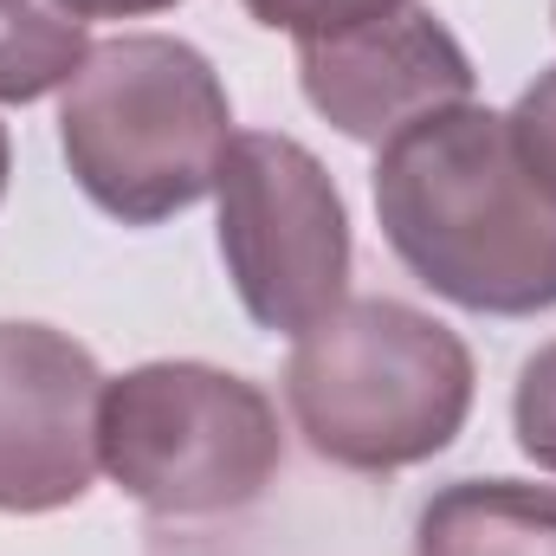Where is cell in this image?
<instances>
[{
  "label": "cell",
  "instance_id": "obj_5",
  "mask_svg": "<svg viewBox=\"0 0 556 556\" xmlns=\"http://www.w3.org/2000/svg\"><path fill=\"white\" fill-rule=\"evenodd\" d=\"M214 207L227 278L260 330L304 337L350 298V207L298 137L233 130Z\"/></svg>",
  "mask_w": 556,
  "mask_h": 556
},
{
  "label": "cell",
  "instance_id": "obj_9",
  "mask_svg": "<svg viewBox=\"0 0 556 556\" xmlns=\"http://www.w3.org/2000/svg\"><path fill=\"white\" fill-rule=\"evenodd\" d=\"M85 52V13L65 0H0V104H39L65 91Z\"/></svg>",
  "mask_w": 556,
  "mask_h": 556
},
{
  "label": "cell",
  "instance_id": "obj_8",
  "mask_svg": "<svg viewBox=\"0 0 556 556\" xmlns=\"http://www.w3.org/2000/svg\"><path fill=\"white\" fill-rule=\"evenodd\" d=\"M415 556H556V485L453 479L420 505Z\"/></svg>",
  "mask_w": 556,
  "mask_h": 556
},
{
  "label": "cell",
  "instance_id": "obj_3",
  "mask_svg": "<svg viewBox=\"0 0 556 556\" xmlns=\"http://www.w3.org/2000/svg\"><path fill=\"white\" fill-rule=\"evenodd\" d=\"M233 98L214 59L168 33H117L59 98V149L85 201L124 227H162L214 194Z\"/></svg>",
  "mask_w": 556,
  "mask_h": 556
},
{
  "label": "cell",
  "instance_id": "obj_12",
  "mask_svg": "<svg viewBox=\"0 0 556 556\" xmlns=\"http://www.w3.org/2000/svg\"><path fill=\"white\" fill-rule=\"evenodd\" d=\"M511 427L531 466L556 472V343H544L538 356H525L518 389H511Z\"/></svg>",
  "mask_w": 556,
  "mask_h": 556
},
{
  "label": "cell",
  "instance_id": "obj_7",
  "mask_svg": "<svg viewBox=\"0 0 556 556\" xmlns=\"http://www.w3.org/2000/svg\"><path fill=\"white\" fill-rule=\"evenodd\" d=\"M298 85L304 104L350 142L402 137L408 124L472 104V59L453 39V26L433 7H395L369 26H350L337 39H304L298 46Z\"/></svg>",
  "mask_w": 556,
  "mask_h": 556
},
{
  "label": "cell",
  "instance_id": "obj_10",
  "mask_svg": "<svg viewBox=\"0 0 556 556\" xmlns=\"http://www.w3.org/2000/svg\"><path fill=\"white\" fill-rule=\"evenodd\" d=\"M240 7H247L253 26L291 33L304 46V39H337L350 26H369V20H382V13H395L408 0H240Z\"/></svg>",
  "mask_w": 556,
  "mask_h": 556
},
{
  "label": "cell",
  "instance_id": "obj_1",
  "mask_svg": "<svg viewBox=\"0 0 556 556\" xmlns=\"http://www.w3.org/2000/svg\"><path fill=\"white\" fill-rule=\"evenodd\" d=\"M376 220L395 260L479 317L556 311V201L525 175L505 111L453 104L376 149Z\"/></svg>",
  "mask_w": 556,
  "mask_h": 556
},
{
  "label": "cell",
  "instance_id": "obj_2",
  "mask_svg": "<svg viewBox=\"0 0 556 556\" xmlns=\"http://www.w3.org/2000/svg\"><path fill=\"white\" fill-rule=\"evenodd\" d=\"M472 350L402 298H343L285 363V408L304 446L343 472H408L446 453L472 415Z\"/></svg>",
  "mask_w": 556,
  "mask_h": 556
},
{
  "label": "cell",
  "instance_id": "obj_14",
  "mask_svg": "<svg viewBox=\"0 0 556 556\" xmlns=\"http://www.w3.org/2000/svg\"><path fill=\"white\" fill-rule=\"evenodd\" d=\"M7 175H13V142H7V124H0V201H7Z\"/></svg>",
  "mask_w": 556,
  "mask_h": 556
},
{
  "label": "cell",
  "instance_id": "obj_11",
  "mask_svg": "<svg viewBox=\"0 0 556 556\" xmlns=\"http://www.w3.org/2000/svg\"><path fill=\"white\" fill-rule=\"evenodd\" d=\"M505 137H511V149H518L525 175L556 201V65L538 72V78L518 91V104L505 111Z\"/></svg>",
  "mask_w": 556,
  "mask_h": 556
},
{
  "label": "cell",
  "instance_id": "obj_4",
  "mask_svg": "<svg viewBox=\"0 0 556 556\" xmlns=\"http://www.w3.org/2000/svg\"><path fill=\"white\" fill-rule=\"evenodd\" d=\"M273 395L214 363H142L104 382L98 472L155 518H227L278 479Z\"/></svg>",
  "mask_w": 556,
  "mask_h": 556
},
{
  "label": "cell",
  "instance_id": "obj_6",
  "mask_svg": "<svg viewBox=\"0 0 556 556\" xmlns=\"http://www.w3.org/2000/svg\"><path fill=\"white\" fill-rule=\"evenodd\" d=\"M98 356L26 317H0V511L46 518L98 479Z\"/></svg>",
  "mask_w": 556,
  "mask_h": 556
},
{
  "label": "cell",
  "instance_id": "obj_13",
  "mask_svg": "<svg viewBox=\"0 0 556 556\" xmlns=\"http://www.w3.org/2000/svg\"><path fill=\"white\" fill-rule=\"evenodd\" d=\"M65 7L85 13V20H142V13H168L181 0H65Z\"/></svg>",
  "mask_w": 556,
  "mask_h": 556
}]
</instances>
